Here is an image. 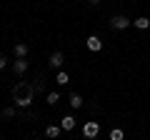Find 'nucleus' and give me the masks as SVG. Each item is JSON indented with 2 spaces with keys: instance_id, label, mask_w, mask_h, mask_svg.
<instances>
[{
  "instance_id": "1",
  "label": "nucleus",
  "mask_w": 150,
  "mask_h": 140,
  "mask_svg": "<svg viewBox=\"0 0 150 140\" xmlns=\"http://www.w3.org/2000/svg\"><path fill=\"white\" fill-rule=\"evenodd\" d=\"M33 93H35V88H33L30 83L20 80L13 88V100H15V105L18 108H30L33 105Z\"/></svg>"
},
{
  "instance_id": "2",
  "label": "nucleus",
  "mask_w": 150,
  "mask_h": 140,
  "mask_svg": "<svg viewBox=\"0 0 150 140\" xmlns=\"http://www.w3.org/2000/svg\"><path fill=\"white\" fill-rule=\"evenodd\" d=\"M98 135H100V123H98V120H88V123L83 125V138L95 140Z\"/></svg>"
},
{
  "instance_id": "3",
  "label": "nucleus",
  "mask_w": 150,
  "mask_h": 140,
  "mask_svg": "<svg viewBox=\"0 0 150 140\" xmlns=\"http://www.w3.org/2000/svg\"><path fill=\"white\" fill-rule=\"evenodd\" d=\"M110 25L115 28V30H125L128 25H133V20L125 18V15H112V18H110Z\"/></svg>"
},
{
  "instance_id": "4",
  "label": "nucleus",
  "mask_w": 150,
  "mask_h": 140,
  "mask_svg": "<svg viewBox=\"0 0 150 140\" xmlns=\"http://www.w3.org/2000/svg\"><path fill=\"white\" fill-rule=\"evenodd\" d=\"M63 63H65V55L60 53V50H55V53L50 55V60H48V65H50V68H55V70L63 68Z\"/></svg>"
},
{
  "instance_id": "5",
  "label": "nucleus",
  "mask_w": 150,
  "mask_h": 140,
  "mask_svg": "<svg viewBox=\"0 0 150 140\" xmlns=\"http://www.w3.org/2000/svg\"><path fill=\"white\" fill-rule=\"evenodd\" d=\"M85 48L93 50V53H100V50H103V40L98 38V35H90V38L85 40Z\"/></svg>"
},
{
  "instance_id": "6",
  "label": "nucleus",
  "mask_w": 150,
  "mask_h": 140,
  "mask_svg": "<svg viewBox=\"0 0 150 140\" xmlns=\"http://www.w3.org/2000/svg\"><path fill=\"white\" fill-rule=\"evenodd\" d=\"M60 128H63L65 133H70V130L75 128V118L73 115H63V118H60Z\"/></svg>"
},
{
  "instance_id": "7",
  "label": "nucleus",
  "mask_w": 150,
  "mask_h": 140,
  "mask_svg": "<svg viewBox=\"0 0 150 140\" xmlns=\"http://www.w3.org/2000/svg\"><path fill=\"white\" fill-rule=\"evenodd\" d=\"M13 70H15L18 75H25V70H28V60H25V58H18L15 63H13Z\"/></svg>"
},
{
  "instance_id": "8",
  "label": "nucleus",
  "mask_w": 150,
  "mask_h": 140,
  "mask_svg": "<svg viewBox=\"0 0 150 140\" xmlns=\"http://www.w3.org/2000/svg\"><path fill=\"white\" fill-rule=\"evenodd\" d=\"M133 25L138 28V30H148V28H150V20L143 15V18H135V20H133Z\"/></svg>"
},
{
  "instance_id": "9",
  "label": "nucleus",
  "mask_w": 150,
  "mask_h": 140,
  "mask_svg": "<svg viewBox=\"0 0 150 140\" xmlns=\"http://www.w3.org/2000/svg\"><path fill=\"white\" fill-rule=\"evenodd\" d=\"M60 130H63L60 125H48V128H45V135H48L50 140H55V138L60 135Z\"/></svg>"
},
{
  "instance_id": "10",
  "label": "nucleus",
  "mask_w": 150,
  "mask_h": 140,
  "mask_svg": "<svg viewBox=\"0 0 150 140\" xmlns=\"http://www.w3.org/2000/svg\"><path fill=\"white\" fill-rule=\"evenodd\" d=\"M68 103H70V108H75V110H78V108H83V98L78 95V93H73V95L68 98Z\"/></svg>"
},
{
  "instance_id": "11",
  "label": "nucleus",
  "mask_w": 150,
  "mask_h": 140,
  "mask_svg": "<svg viewBox=\"0 0 150 140\" xmlns=\"http://www.w3.org/2000/svg\"><path fill=\"white\" fill-rule=\"evenodd\" d=\"M55 83H58V85H68V83H70V75L65 73V70H58V75H55Z\"/></svg>"
},
{
  "instance_id": "12",
  "label": "nucleus",
  "mask_w": 150,
  "mask_h": 140,
  "mask_svg": "<svg viewBox=\"0 0 150 140\" xmlns=\"http://www.w3.org/2000/svg\"><path fill=\"white\" fill-rule=\"evenodd\" d=\"M28 55V45L25 43H18L15 45V58H25Z\"/></svg>"
},
{
  "instance_id": "13",
  "label": "nucleus",
  "mask_w": 150,
  "mask_h": 140,
  "mask_svg": "<svg viewBox=\"0 0 150 140\" xmlns=\"http://www.w3.org/2000/svg\"><path fill=\"white\" fill-rule=\"evenodd\" d=\"M110 140H125V133L120 128H112L110 130Z\"/></svg>"
},
{
  "instance_id": "14",
  "label": "nucleus",
  "mask_w": 150,
  "mask_h": 140,
  "mask_svg": "<svg viewBox=\"0 0 150 140\" xmlns=\"http://www.w3.org/2000/svg\"><path fill=\"white\" fill-rule=\"evenodd\" d=\"M45 100H48V105H55V103L60 100V93H55V90H53V93H48V98H45Z\"/></svg>"
},
{
  "instance_id": "15",
  "label": "nucleus",
  "mask_w": 150,
  "mask_h": 140,
  "mask_svg": "<svg viewBox=\"0 0 150 140\" xmlns=\"http://www.w3.org/2000/svg\"><path fill=\"white\" fill-rule=\"evenodd\" d=\"M3 118H15V108H5L3 110Z\"/></svg>"
},
{
  "instance_id": "16",
  "label": "nucleus",
  "mask_w": 150,
  "mask_h": 140,
  "mask_svg": "<svg viewBox=\"0 0 150 140\" xmlns=\"http://www.w3.org/2000/svg\"><path fill=\"white\" fill-rule=\"evenodd\" d=\"M5 68V55H0V70Z\"/></svg>"
},
{
  "instance_id": "17",
  "label": "nucleus",
  "mask_w": 150,
  "mask_h": 140,
  "mask_svg": "<svg viewBox=\"0 0 150 140\" xmlns=\"http://www.w3.org/2000/svg\"><path fill=\"white\" fill-rule=\"evenodd\" d=\"M88 3H90V5H98V3H100V0H88Z\"/></svg>"
}]
</instances>
